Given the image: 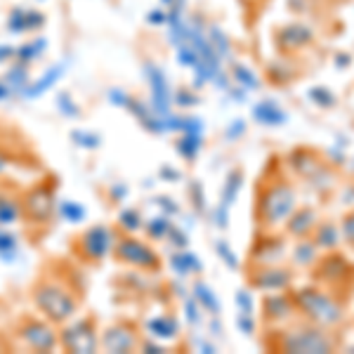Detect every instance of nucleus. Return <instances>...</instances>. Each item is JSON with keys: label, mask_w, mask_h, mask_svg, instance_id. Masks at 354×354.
Listing matches in <instances>:
<instances>
[{"label": "nucleus", "mask_w": 354, "mask_h": 354, "mask_svg": "<svg viewBox=\"0 0 354 354\" xmlns=\"http://www.w3.org/2000/svg\"><path fill=\"white\" fill-rule=\"evenodd\" d=\"M295 189L288 182H274L258 198V222L265 230H277L286 225V220L295 210Z\"/></svg>", "instance_id": "nucleus-2"}, {"label": "nucleus", "mask_w": 354, "mask_h": 354, "mask_svg": "<svg viewBox=\"0 0 354 354\" xmlns=\"http://www.w3.org/2000/svg\"><path fill=\"white\" fill-rule=\"evenodd\" d=\"M140 333L137 326L125 319H118L116 324L106 326L100 333V350L102 352H113V354H128L140 350Z\"/></svg>", "instance_id": "nucleus-10"}, {"label": "nucleus", "mask_w": 354, "mask_h": 354, "mask_svg": "<svg viewBox=\"0 0 354 354\" xmlns=\"http://www.w3.org/2000/svg\"><path fill=\"white\" fill-rule=\"evenodd\" d=\"M161 3H165V5H175L177 0H161Z\"/></svg>", "instance_id": "nucleus-53"}, {"label": "nucleus", "mask_w": 354, "mask_h": 354, "mask_svg": "<svg viewBox=\"0 0 354 354\" xmlns=\"http://www.w3.org/2000/svg\"><path fill=\"white\" fill-rule=\"evenodd\" d=\"M57 213V198L55 192L48 185L31 187L24 196H21V218L28 222H48Z\"/></svg>", "instance_id": "nucleus-9"}, {"label": "nucleus", "mask_w": 354, "mask_h": 354, "mask_svg": "<svg viewBox=\"0 0 354 354\" xmlns=\"http://www.w3.org/2000/svg\"><path fill=\"white\" fill-rule=\"evenodd\" d=\"M342 236L350 243H354V210L350 215H345V220H342Z\"/></svg>", "instance_id": "nucleus-46"}, {"label": "nucleus", "mask_w": 354, "mask_h": 354, "mask_svg": "<svg viewBox=\"0 0 354 354\" xmlns=\"http://www.w3.org/2000/svg\"><path fill=\"white\" fill-rule=\"evenodd\" d=\"M31 302L41 317L62 326L81 310V293L59 274H43L31 288Z\"/></svg>", "instance_id": "nucleus-1"}, {"label": "nucleus", "mask_w": 354, "mask_h": 354, "mask_svg": "<svg viewBox=\"0 0 354 354\" xmlns=\"http://www.w3.org/2000/svg\"><path fill=\"white\" fill-rule=\"evenodd\" d=\"M205 36H208L210 45L215 48V53H218L220 57H230V41H227V36L220 31L218 26L205 28Z\"/></svg>", "instance_id": "nucleus-34"}, {"label": "nucleus", "mask_w": 354, "mask_h": 354, "mask_svg": "<svg viewBox=\"0 0 354 354\" xmlns=\"http://www.w3.org/2000/svg\"><path fill=\"white\" fill-rule=\"evenodd\" d=\"M59 347L64 352H78V354H90L100 350L97 319L81 317V319H68L66 324H62Z\"/></svg>", "instance_id": "nucleus-6"}, {"label": "nucleus", "mask_w": 354, "mask_h": 354, "mask_svg": "<svg viewBox=\"0 0 354 354\" xmlns=\"http://www.w3.org/2000/svg\"><path fill=\"white\" fill-rule=\"evenodd\" d=\"M335 64H338V66H350L352 57L350 55H338V57H335Z\"/></svg>", "instance_id": "nucleus-51"}, {"label": "nucleus", "mask_w": 354, "mask_h": 354, "mask_svg": "<svg viewBox=\"0 0 354 354\" xmlns=\"http://www.w3.org/2000/svg\"><path fill=\"white\" fill-rule=\"evenodd\" d=\"M241 187H243V173H241V170H232V173L227 175V180H225V189H222L220 205L230 208V205L236 201V196H239V192H241Z\"/></svg>", "instance_id": "nucleus-26"}, {"label": "nucleus", "mask_w": 354, "mask_h": 354, "mask_svg": "<svg viewBox=\"0 0 354 354\" xmlns=\"http://www.w3.org/2000/svg\"><path fill=\"white\" fill-rule=\"evenodd\" d=\"M57 215L66 222H83L88 213H85V205H81L78 201H68V198H64V201L57 203Z\"/></svg>", "instance_id": "nucleus-29"}, {"label": "nucleus", "mask_w": 354, "mask_h": 354, "mask_svg": "<svg viewBox=\"0 0 354 354\" xmlns=\"http://www.w3.org/2000/svg\"><path fill=\"white\" fill-rule=\"evenodd\" d=\"M0 173H3V161H0Z\"/></svg>", "instance_id": "nucleus-54"}, {"label": "nucleus", "mask_w": 354, "mask_h": 354, "mask_svg": "<svg viewBox=\"0 0 354 354\" xmlns=\"http://www.w3.org/2000/svg\"><path fill=\"white\" fill-rule=\"evenodd\" d=\"M253 118L260 125H270V128H279V125H283L288 121L286 111H283L274 100L258 102V104L253 106Z\"/></svg>", "instance_id": "nucleus-15"}, {"label": "nucleus", "mask_w": 354, "mask_h": 354, "mask_svg": "<svg viewBox=\"0 0 354 354\" xmlns=\"http://www.w3.org/2000/svg\"><path fill=\"white\" fill-rule=\"evenodd\" d=\"M10 59H15V48L12 45H0V64H5Z\"/></svg>", "instance_id": "nucleus-50"}, {"label": "nucleus", "mask_w": 354, "mask_h": 354, "mask_svg": "<svg viewBox=\"0 0 354 354\" xmlns=\"http://www.w3.org/2000/svg\"><path fill=\"white\" fill-rule=\"evenodd\" d=\"M215 250H218V255H220V260L225 262L227 267H230L232 272H236L239 267H241V262H239V258L234 255V250L227 245V241H218L215 243Z\"/></svg>", "instance_id": "nucleus-37"}, {"label": "nucleus", "mask_w": 354, "mask_h": 354, "mask_svg": "<svg viewBox=\"0 0 354 354\" xmlns=\"http://www.w3.org/2000/svg\"><path fill=\"white\" fill-rule=\"evenodd\" d=\"M236 305H239V312L243 314H253L255 305H253V295L248 293V290H236Z\"/></svg>", "instance_id": "nucleus-40"}, {"label": "nucleus", "mask_w": 354, "mask_h": 354, "mask_svg": "<svg viewBox=\"0 0 354 354\" xmlns=\"http://www.w3.org/2000/svg\"><path fill=\"white\" fill-rule=\"evenodd\" d=\"M236 326H239V330H241L243 335H253V333H255V322H253V314H243V312H239Z\"/></svg>", "instance_id": "nucleus-42"}, {"label": "nucleus", "mask_w": 354, "mask_h": 354, "mask_svg": "<svg viewBox=\"0 0 354 354\" xmlns=\"http://www.w3.org/2000/svg\"><path fill=\"white\" fill-rule=\"evenodd\" d=\"M290 279H293V274L288 270H283V267L262 265L258 272H253L250 283L260 290H283L290 286Z\"/></svg>", "instance_id": "nucleus-12"}, {"label": "nucleus", "mask_w": 354, "mask_h": 354, "mask_svg": "<svg viewBox=\"0 0 354 354\" xmlns=\"http://www.w3.org/2000/svg\"><path fill=\"white\" fill-rule=\"evenodd\" d=\"M71 140L76 142L78 147H83V149H95V147H100V137L93 133H83V130H73Z\"/></svg>", "instance_id": "nucleus-38"}, {"label": "nucleus", "mask_w": 354, "mask_h": 354, "mask_svg": "<svg viewBox=\"0 0 354 354\" xmlns=\"http://www.w3.org/2000/svg\"><path fill=\"white\" fill-rule=\"evenodd\" d=\"M293 300H295V307L305 312L314 324H319V326H335V324H340L342 317H345L338 302L317 288H300L298 293L293 295Z\"/></svg>", "instance_id": "nucleus-5"}, {"label": "nucleus", "mask_w": 354, "mask_h": 354, "mask_svg": "<svg viewBox=\"0 0 354 354\" xmlns=\"http://www.w3.org/2000/svg\"><path fill=\"white\" fill-rule=\"evenodd\" d=\"M170 227H173V222H170L168 215H158V218L147 222V232H149L151 239H165L170 232Z\"/></svg>", "instance_id": "nucleus-35"}, {"label": "nucleus", "mask_w": 354, "mask_h": 354, "mask_svg": "<svg viewBox=\"0 0 354 354\" xmlns=\"http://www.w3.org/2000/svg\"><path fill=\"white\" fill-rule=\"evenodd\" d=\"M286 255V243L281 239H260L253 248V260L260 262V265H270V262H277Z\"/></svg>", "instance_id": "nucleus-16"}, {"label": "nucleus", "mask_w": 354, "mask_h": 354, "mask_svg": "<svg viewBox=\"0 0 354 354\" xmlns=\"http://www.w3.org/2000/svg\"><path fill=\"white\" fill-rule=\"evenodd\" d=\"M118 234L109 230L106 225H95L90 230H85L81 236L73 241V250L78 253V258L90 262V265H97V262L106 260L113 250V243H116Z\"/></svg>", "instance_id": "nucleus-7"}, {"label": "nucleus", "mask_w": 354, "mask_h": 354, "mask_svg": "<svg viewBox=\"0 0 354 354\" xmlns=\"http://www.w3.org/2000/svg\"><path fill=\"white\" fill-rule=\"evenodd\" d=\"M17 338L31 352H53L59 347V330L45 317H24L17 322Z\"/></svg>", "instance_id": "nucleus-4"}, {"label": "nucleus", "mask_w": 354, "mask_h": 354, "mask_svg": "<svg viewBox=\"0 0 354 354\" xmlns=\"http://www.w3.org/2000/svg\"><path fill=\"white\" fill-rule=\"evenodd\" d=\"M145 76H147V83H149V93H151V111L156 116H170L173 113V88H170V81L168 76L163 73V68L153 62H147L145 64Z\"/></svg>", "instance_id": "nucleus-11"}, {"label": "nucleus", "mask_w": 354, "mask_h": 354, "mask_svg": "<svg viewBox=\"0 0 354 354\" xmlns=\"http://www.w3.org/2000/svg\"><path fill=\"white\" fill-rule=\"evenodd\" d=\"M243 133H245V121L236 118V121H234L230 128L225 130V137H227V140H239V137H241Z\"/></svg>", "instance_id": "nucleus-45"}, {"label": "nucleus", "mask_w": 354, "mask_h": 354, "mask_svg": "<svg viewBox=\"0 0 354 354\" xmlns=\"http://www.w3.org/2000/svg\"><path fill=\"white\" fill-rule=\"evenodd\" d=\"M8 95H10V88H8V83H5L3 78H0V102H3V100H5V97H8Z\"/></svg>", "instance_id": "nucleus-52"}, {"label": "nucleus", "mask_w": 354, "mask_h": 354, "mask_svg": "<svg viewBox=\"0 0 354 354\" xmlns=\"http://www.w3.org/2000/svg\"><path fill=\"white\" fill-rule=\"evenodd\" d=\"M198 307H201V305H198V302L194 300V298L185 302V312H187V319H189L192 326H198V324H201V314H198Z\"/></svg>", "instance_id": "nucleus-44"}, {"label": "nucleus", "mask_w": 354, "mask_h": 354, "mask_svg": "<svg viewBox=\"0 0 354 354\" xmlns=\"http://www.w3.org/2000/svg\"><path fill=\"white\" fill-rule=\"evenodd\" d=\"M111 255L118 262H123V265L133 267V270H142V272L161 270V258H158L156 250L147 241L133 236V234H121V236H116Z\"/></svg>", "instance_id": "nucleus-3"}, {"label": "nucleus", "mask_w": 354, "mask_h": 354, "mask_svg": "<svg viewBox=\"0 0 354 354\" xmlns=\"http://www.w3.org/2000/svg\"><path fill=\"white\" fill-rule=\"evenodd\" d=\"M17 253H19V239L8 232V227H0V260L15 262Z\"/></svg>", "instance_id": "nucleus-27"}, {"label": "nucleus", "mask_w": 354, "mask_h": 354, "mask_svg": "<svg viewBox=\"0 0 354 354\" xmlns=\"http://www.w3.org/2000/svg\"><path fill=\"white\" fill-rule=\"evenodd\" d=\"M182 133H189V135H201L203 133V121L196 116H185L182 118Z\"/></svg>", "instance_id": "nucleus-41"}, {"label": "nucleus", "mask_w": 354, "mask_h": 354, "mask_svg": "<svg viewBox=\"0 0 354 354\" xmlns=\"http://www.w3.org/2000/svg\"><path fill=\"white\" fill-rule=\"evenodd\" d=\"M295 300L288 295H265L262 300V314L267 322H286L290 314H295Z\"/></svg>", "instance_id": "nucleus-14"}, {"label": "nucleus", "mask_w": 354, "mask_h": 354, "mask_svg": "<svg viewBox=\"0 0 354 354\" xmlns=\"http://www.w3.org/2000/svg\"><path fill=\"white\" fill-rule=\"evenodd\" d=\"M21 220V196L0 189V227H12Z\"/></svg>", "instance_id": "nucleus-18"}, {"label": "nucleus", "mask_w": 354, "mask_h": 354, "mask_svg": "<svg viewBox=\"0 0 354 354\" xmlns=\"http://www.w3.org/2000/svg\"><path fill=\"white\" fill-rule=\"evenodd\" d=\"M281 350L286 352H307V354H326L333 350V340L322 328L305 326L288 330L281 340Z\"/></svg>", "instance_id": "nucleus-8"}, {"label": "nucleus", "mask_w": 354, "mask_h": 354, "mask_svg": "<svg viewBox=\"0 0 354 354\" xmlns=\"http://www.w3.org/2000/svg\"><path fill=\"white\" fill-rule=\"evenodd\" d=\"M57 109H59L68 118L78 116V106H76V102L71 100V95H68V93H59V95H57Z\"/></svg>", "instance_id": "nucleus-39"}, {"label": "nucleus", "mask_w": 354, "mask_h": 354, "mask_svg": "<svg viewBox=\"0 0 354 354\" xmlns=\"http://www.w3.org/2000/svg\"><path fill=\"white\" fill-rule=\"evenodd\" d=\"M232 76L239 83V88H248V90H260V78L253 73V68L243 66V64H234L232 66Z\"/></svg>", "instance_id": "nucleus-31"}, {"label": "nucleus", "mask_w": 354, "mask_h": 354, "mask_svg": "<svg viewBox=\"0 0 354 354\" xmlns=\"http://www.w3.org/2000/svg\"><path fill=\"white\" fill-rule=\"evenodd\" d=\"M45 48H48V41H45V38L28 41L24 45H19V48H15V59L28 66V64H33V62H36L38 57L45 53Z\"/></svg>", "instance_id": "nucleus-25"}, {"label": "nucleus", "mask_w": 354, "mask_h": 354, "mask_svg": "<svg viewBox=\"0 0 354 354\" xmlns=\"http://www.w3.org/2000/svg\"><path fill=\"white\" fill-rule=\"evenodd\" d=\"M147 21L153 26H161V24H165V12L163 10H151V12L147 15Z\"/></svg>", "instance_id": "nucleus-49"}, {"label": "nucleus", "mask_w": 354, "mask_h": 354, "mask_svg": "<svg viewBox=\"0 0 354 354\" xmlns=\"http://www.w3.org/2000/svg\"><path fill=\"white\" fill-rule=\"evenodd\" d=\"M45 24V15L38 10H24V8H15L8 17V31L10 33H28V31H38Z\"/></svg>", "instance_id": "nucleus-13"}, {"label": "nucleus", "mask_w": 354, "mask_h": 354, "mask_svg": "<svg viewBox=\"0 0 354 354\" xmlns=\"http://www.w3.org/2000/svg\"><path fill=\"white\" fill-rule=\"evenodd\" d=\"M118 227L125 232V234H133V232H140L142 227H145V222H142V215L137 213L133 208H125L121 215H118Z\"/></svg>", "instance_id": "nucleus-33"}, {"label": "nucleus", "mask_w": 354, "mask_h": 354, "mask_svg": "<svg viewBox=\"0 0 354 354\" xmlns=\"http://www.w3.org/2000/svg\"><path fill=\"white\" fill-rule=\"evenodd\" d=\"M317 248H335L340 243V230L330 222H324V225L317 227V239H314Z\"/></svg>", "instance_id": "nucleus-28"}, {"label": "nucleus", "mask_w": 354, "mask_h": 354, "mask_svg": "<svg viewBox=\"0 0 354 354\" xmlns=\"http://www.w3.org/2000/svg\"><path fill=\"white\" fill-rule=\"evenodd\" d=\"M312 38H314L312 31L302 24L286 26L281 33H279V41L283 43V48H302V45H310Z\"/></svg>", "instance_id": "nucleus-23"}, {"label": "nucleus", "mask_w": 354, "mask_h": 354, "mask_svg": "<svg viewBox=\"0 0 354 354\" xmlns=\"http://www.w3.org/2000/svg\"><path fill=\"white\" fill-rule=\"evenodd\" d=\"M64 76V66L62 64H57V66H50L48 71L43 73L38 81H33V83H28V88L24 90V97L26 100H36V97H41L48 93L50 88H55L57 81Z\"/></svg>", "instance_id": "nucleus-19"}, {"label": "nucleus", "mask_w": 354, "mask_h": 354, "mask_svg": "<svg viewBox=\"0 0 354 354\" xmlns=\"http://www.w3.org/2000/svg\"><path fill=\"white\" fill-rule=\"evenodd\" d=\"M147 333H149L151 338L168 340L180 333V324H177L175 317H153L147 322Z\"/></svg>", "instance_id": "nucleus-21"}, {"label": "nucleus", "mask_w": 354, "mask_h": 354, "mask_svg": "<svg viewBox=\"0 0 354 354\" xmlns=\"http://www.w3.org/2000/svg\"><path fill=\"white\" fill-rule=\"evenodd\" d=\"M177 106H187V104H196L198 102V97L196 95H192V93H187V90H182V93H177Z\"/></svg>", "instance_id": "nucleus-48"}, {"label": "nucleus", "mask_w": 354, "mask_h": 354, "mask_svg": "<svg viewBox=\"0 0 354 354\" xmlns=\"http://www.w3.org/2000/svg\"><path fill=\"white\" fill-rule=\"evenodd\" d=\"M5 83H8L10 93H19L24 95V90L28 88V83H31V76H28V66L21 64V62H17V64L10 68L8 73H5L3 78Z\"/></svg>", "instance_id": "nucleus-24"}, {"label": "nucleus", "mask_w": 354, "mask_h": 354, "mask_svg": "<svg viewBox=\"0 0 354 354\" xmlns=\"http://www.w3.org/2000/svg\"><path fill=\"white\" fill-rule=\"evenodd\" d=\"M314 227H317V213L312 208L293 210V215L286 220V232L298 239H305Z\"/></svg>", "instance_id": "nucleus-17"}, {"label": "nucleus", "mask_w": 354, "mask_h": 354, "mask_svg": "<svg viewBox=\"0 0 354 354\" xmlns=\"http://www.w3.org/2000/svg\"><path fill=\"white\" fill-rule=\"evenodd\" d=\"M201 135H189L185 133L177 140V151L182 153V158H187V161H194V158L198 156V151H201Z\"/></svg>", "instance_id": "nucleus-30"}, {"label": "nucleus", "mask_w": 354, "mask_h": 354, "mask_svg": "<svg viewBox=\"0 0 354 354\" xmlns=\"http://www.w3.org/2000/svg\"><path fill=\"white\" fill-rule=\"evenodd\" d=\"M307 95H310V100L314 102V104L324 106V109H330V106L335 104V95L330 93L328 88H324V85H322V88H310V93H307Z\"/></svg>", "instance_id": "nucleus-36"}, {"label": "nucleus", "mask_w": 354, "mask_h": 354, "mask_svg": "<svg viewBox=\"0 0 354 354\" xmlns=\"http://www.w3.org/2000/svg\"><path fill=\"white\" fill-rule=\"evenodd\" d=\"M317 243L314 241H302L295 245V250H293V260L298 262V265H302V267H310V265H314L317 262Z\"/></svg>", "instance_id": "nucleus-32"}, {"label": "nucleus", "mask_w": 354, "mask_h": 354, "mask_svg": "<svg viewBox=\"0 0 354 354\" xmlns=\"http://www.w3.org/2000/svg\"><path fill=\"white\" fill-rule=\"evenodd\" d=\"M109 102H113L116 106H128L130 95L123 93V90H118V88H113V90H109Z\"/></svg>", "instance_id": "nucleus-47"}, {"label": "nucleus", "mask_w": 354, "mask_h": 354, "mask_svg": "<svg viewBox=\"0 0 354 354\" xmlns=\"http://www.w3.org/2000/svg\"><path fill=\"white\" fill-rule=\"evenodd\" d=\"M170 267H173V272L180 274V277H189V274H196L203 270L201 260L185 248H180L175 255H170Z\"/></svg>", "instance_id": "nucleus-20"}, {"label": "nucleus", "mask_w": 354, "mask_h": 354, "mask_svg": "<svg viewBox=\"0 0 354 354\" xmlns=\"http://www.w3.org/2000/svg\"><path fill=\"white\" fill-rule=\"evenodd\" d=\"M165 239H168V241L173 243V245H177V248H187V245H189V239H187V234L182 232V230H177L175 225L170 227V232H168V236H165Z\"/></svg>", "instance_id": "nucleus-43"}, {"label": "nucleus", "mask_w": 354, "mask_h": 354, "mask_svg": "<svg viewBox=\"0 0 354 354\" xmlns=\"http://www.w3.org/2000/svg\"><path fill=\"white\" fill-rule=\"evenodd\" d=\"M192 295H194V300H196L198 305L203 307V310H208V314H213V317H218V314H220L222 307H220L218 295H215V290L210 288L205 281H196V283H194Z\"/></svg>", "instance_id": "nucleus-22"}]
</instances>
